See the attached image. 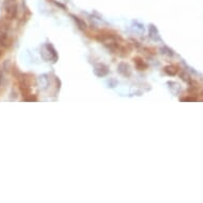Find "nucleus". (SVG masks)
<instances>
[{
	"label": "nucleus",
	"instance_id": "nucleus-1",
	"mask_svg": "<svg viewBox=\"0 0 203 203\" xmlns=\"http://www.w3.org/2000/svg\"><path fill=\"white\" fill-rule=\"evenodd\" d=\"M7 15H9V18L10 19H13L17 14V7L16 4H11V6L7 7Z\"/></svg>",
	"mask_w": 203,
	"mask_h": 203
},
{
	"label": "nucleus",
	"instance_id": "nucleus-2",
	"mask_svg": "<svg viewBox=\"0 0 203 203\" xmlns=\"http://www.w3.org/2000/svg\"><path fill=\"white\" fill-rule=\"evenodd\" d=\"M2 54H3V53H2V51H1V50H0V58L2 57Z\"/></svg>",
	"mask_w": 203,
	"mask_h": 203
}]
</instances>
